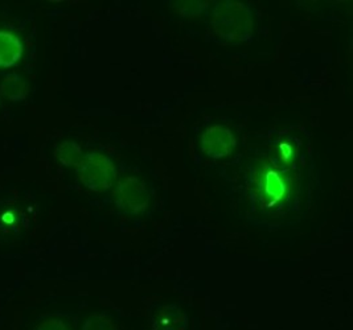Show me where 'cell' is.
I'll use <instances>...</instances> for the list:
<instances>
[{
	"instance_id": "cell-1",
	"label": "cell",
	"mask_w": 353,
	"mask_h": 330,
	"mask_svg": "<svg viewBox=\"0 0 353 330\" xmlns=\"http://www.w3.org/2000/svg\"><path fill=\"white\" fill-rule=\"evenodd\" d=\"M212 31L225 40H246L252 34V17L241 3L223 1L210 19Z\"/></svg>"
},
{
	"instance_id": "cell-2",
	"label": "cell",
	"mask_w": 353,
	"mask_h": 330,
	"mask_svg": "<svg viewBox=\"0 0 353 330\" xmlns=\"http://www.w3.org/2000/svg\"><path fill=\"white\" fill-rule=\"evenodd\" d=\"M81 181L90 189H105L114 181V169L108 158L101 155H90L81 163Z\"/></svg>"
},
{
	"instance_id": "cell-3",
	"label": "cell",
	"mask_w": 353,
	"mask_h": 330,
	"mask_svg": "<svg viewBox=\"0 0 353 330\" xmlns=\"http://www.w3.org/2000/svg\"><path fill=\"white\" fill-rule=\"evenodd\" d=\"M117 194L119 197V203L132 212H142L148 204V193L145 185L135 178H126L122 181Z\"/></svg>"
},
{
	"instance_id": "cell-4",
	"label": "cell",
	"mask_w": 353,
	"mask_h": 330,
	"mask_svg": "<svg viewBox=\"0 0 353 330\" xmlns=\"http://www.w3.org/2000/svg\"><path fill=\"white\" fill-rule=\"evenodd\" d=\"M236 144L234 136L224 127L216 126L209 128L203 136V145L209 155L221 158L229 155Z\"/></svg>"
},
{
	"instance_id": "cell-5",
	"label": "cell",
	"mask_w": 353,
	"mask_h": 330,
	"mask_svg": "<svg viewBox=\"0 0 353 330\" xmlns=\"http://www.w3.org/2000/svg\"><path fill=\"white\" fill-rule=\"evenodd\" d=\"M152 330H187V315L175 305H163L151 317Z\"/></svg>"
},
{
	"instance_id": "cell-6",
	"label": "cell",
	"mask_w": 353,
	"mask_h": 330,
	"mask_svg": "<svg viewBox=\"0 0 353 330\" xmlns=\"http://www.w3.org/2000/svg\"><path fill=\"white\" fill-rule=\"evenodd\" d=\"M20 40L8 32H0V68H10L21 57Z\"/></svg>"
},
{
	"instance_id": "cell-7",
	"label": "cell",
	"mask_w": 353,
	"mask_h": 330,
	"mask_svg": "<svg viewBox=\"0 0 353 330\" xmlns=\"http://www.w3.org/2000/svg\"><path fill=\"white\" fill-rule=\"evenodd\" d=\"M286 185L283 180L279 177V174L273 171H269L266 176V183H265V190H263V201L265 204L273 205L278 200L282 198L285 194Z\"/></svg>"
},
{
	"instance_id": "cell-8",
	"label": "cell",
	"mask_w": 353,
	"mask_h": 330,
	"mask_svg": "<svg viewBox=\"0 0 353 330\" xmlns=\"http://www.w3.org/2000/svg\"><path fill=\"white\" fill-rule=\"evenodd\" d=\"M82 330H115L112 321L103 318H92L83 324Z\"/></svg>"
},
{
	"instance_id": "cell-9",
	"label": "cell",
	"mask_w": 353,
	"mask_h": 330,
	"mask_svg": "<svg viewBox=\"0 0 353 330\" xmlns=\"http://www.w3.org/2000/svg\"><path fill=\"white\" fill-rule=\"evenodd\" d=\"M37 330H69V328L60 320H48L41 324Z\"/></svg>"
}]
</instances>
